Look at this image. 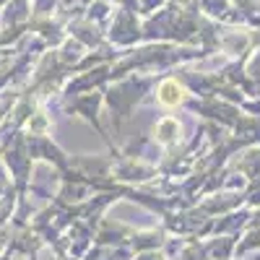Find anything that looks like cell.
I'll return each mask as SVG.
<instances>
[{
    "mask_svg": "<svg viewBox=\"0 0 260 260\" xmlns=\"http://www.w3.org/2000/svg\"><path fill=\"white\" fill-rule=\"evenodd\" d=\"M180 96H182V89H180L175 81H167V83L161 86V102H164V104H175Z\"/></svg>",
    "mask_w": 260,
    "mask_h": 260,
    "instance_id": "cell-1",
    "label": "cell"
}]
</instances>
